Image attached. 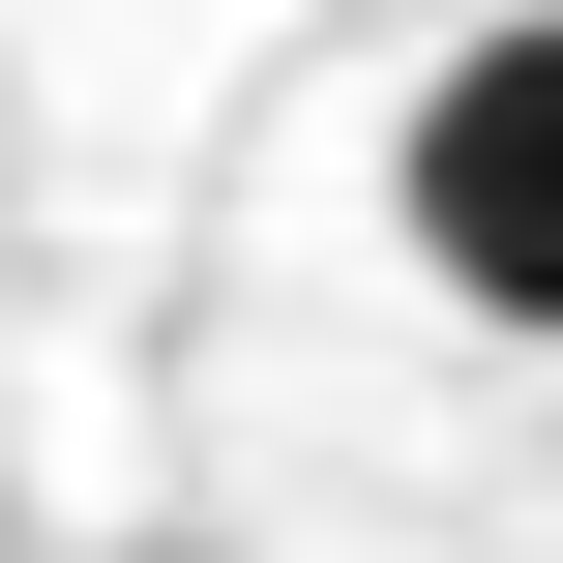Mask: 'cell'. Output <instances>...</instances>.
<instances>
[{
	"instance_id": "obj_1",
	"label": "cell",
	"mask_w": 563,
	"mask_h": 563,
	"mask_svg": "<svg viewBox=\"0 0 563 563\" xmlns=\"http://www.w3.org/2000/svg\"><path fill=\"white\" fill-rule=\"evenodd\" d=\"M386 208H416V267H445L475 327H534V356H563V0H534V30H475V59L416 89Z\"/></svg>"
}]
</instances>
